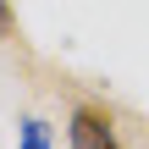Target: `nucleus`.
Here are the masks:
<instances>
[{"instance_id": "nucleus-2", "label": "nucleus", "mask_w": 149, "mask_h": 149, "mask_svg": "<svg viewBox=\"0 0 149 149\" xmlns=\"http://www.w3.org/2000/svg\"><path fill=\"white\" fill-rule=\"evenodd\" d=\"M17 149H50V122L22 116V127H17Z\"/></svg>"}, {"instance_id": "nucleus-1", "label": "nucleus", "mask_w": 149, "mask_h": 149, "mask_svg": "<svg viewBox=\"0 0 149 149\" xmlns=\"http://www.w3.org/2000/svg\"><path fill=\"white\" fill-rule=\"evenodd\" d=\"M72 149H116V133H111V116L100 105H77L72 111V127H66Z\"/></svg>"}, {"instance_id": "nucleus-3", "label": "nucleus", "mask_w": 149, "mask_h": 149, "mask_svg": "<svg viewBox=\"0 0 149 149\" xmlns=\"http://www.w3.org/2000/svg\"><path fill=\"white\" fill-rule=\"evenodd\" d=\"M11 22H17V17H11V6L0 0V33H11Z\"/></svg>"}]
</instances>
